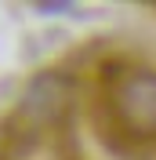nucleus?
I'll list each match as a JSON object with an SVG mask.
<instances>
[{
	"instance_id": "f257e3e1",
	"label": "nucleus",
	"mask_w": 156,
	"mask_h": 160,
	"mask_svg": "<svg viewBox=\"0 0 156 160\" xmlns=\"http://www.w3.org/2000/svg\"><path fill=\"white\" fill-rule=\"evenodd\" d=\"M0 160H156V48L87 40L0 106Z\"/></svg>"
}]
</instances>
